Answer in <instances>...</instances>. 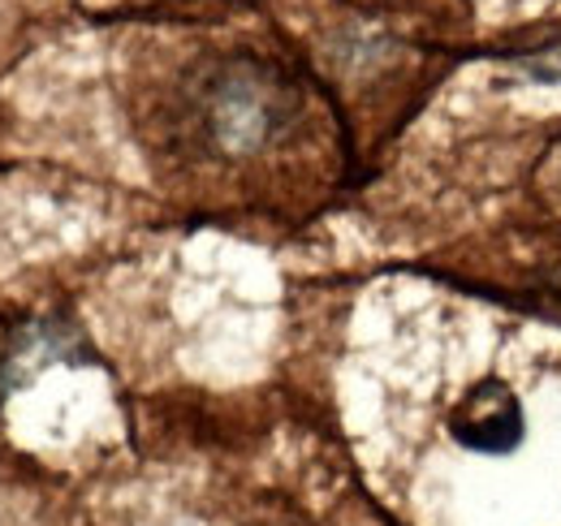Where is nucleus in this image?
I'll list each match as a JSON object with an SVG mask.
<instances>
[{
	"instance_id": "1",
	"label": "nucleus",
	"mask_w": 561,
	"mask_h": 526,
	"mask_svg": "<svg viewBox=\"0 0 561 526\" xmlns=\"http://www.w3.org/2000/svg\"><path fill=\"white\" fill-rule=\"evenodd\" d=\"M204 138L225 156H247L273 142L289 122V91L268 69L229 66L208 82L199 100Z\"/></svg>"
},
{
	"instance_id": "2",
	"label": "nucleus",
	"mask_w": 561,
	"mask_h": 526,
	"mask_svg": "<svg viewBox=\"0 0 561 526\" xmlns=\"http://www.w3.org/2000/svg\"><path fill=\"white\" fill-rule=\"evenodd\" d=\"M445 432H449V441L458 449H467L476 458L510 461L518 458L527 449V441H531V414H527L523 393L514 389V380L480 376L449 405Z\"/></svg>"
}]
</instances>
